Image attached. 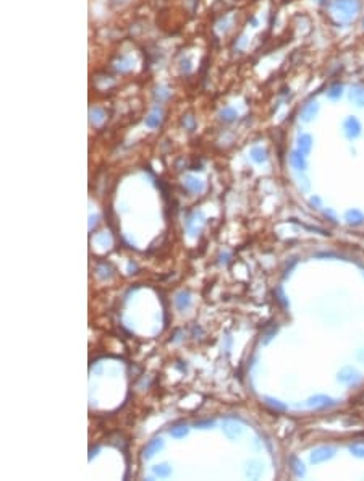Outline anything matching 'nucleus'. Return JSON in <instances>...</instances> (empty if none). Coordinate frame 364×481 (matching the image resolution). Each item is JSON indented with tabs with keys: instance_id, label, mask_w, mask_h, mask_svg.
<instances>
[{
	"instance_id": "nucleus-22",
	"label": "nucleus",
	"mask_w": 364,
	"mask_h": 481,
	"mask_svg": "<svg viewBox=\"0 0 364 481\" xmlns=\"http://www.w3.org/2000/svg\"><path fill=\"white\" fill-rule=\"evenodd\" d=\"M291 462H293V470H295V473H296L298 476L303 475V473H305V470H303V463H299L296 459H293Z\"/></svg>"
},
{
	"instance_id": "nucleus-11",
	"label": "nucleus",
	"mask_w": 364,
	"mask_h": 481,
	"mask_svg": "<svg viewBox=\"0 0 364 481\" xmlns=\"http://www.w3.org/2000/svg\"><path fill=\"white\" fill-rule=\"evenodd\" d=\"M153 473L159 478H168L172 475V467L168 463H159L153 467Z\"/></svg>"
},
{
	"instance_id": "nucleus-21",
	"label": "nucleus",
	"mask_w": 364,
	"mask_h": 481,
	"mask_svg": "<svg viewBox=\"0 0 364 481\" xmlns=\"http://www.w3.org/2000/svg\"><path fill=\"white\" fill-rule=\"evenodd\" d=\"M96 242L102 245V246H109L110 245V237L107 234H101L99 237H96Z\"/></svg>"
},
{
	"instance_id": "nucleus-20",
	"label": "nucleus",
	"mask_w": 364,
	"mask_h": 481,
	"mask_svg": "<svg viewBox=\"0 0 364 481\" xmlns=\"http://www.w3.org/2000/svg\"><path fill=\"white\" fill-rule=\"evenodd\" d=\"M216 421L214 420H204V421H196L194 423V428H199V430H207V428L214 426Z\"/></svg>"
},
{
	"instance_id": "nucleus-1",
	"label": "nucleus",
	"mask_w": 364,
	"mask_h": 481,
	"mask_svg": "<svg viewBox=\"0 0 364 481\" xmlns=\"http://www.w3.org/2000/svg\"><path fill=\"white\" fill-rule=\"evenodd\" d=\"M358 10L359 5L356 0H335L333 4V13L345 21H350L351 18L356 16Z\"/></svg>"
},
{
	"instance_id": "nucleus-14",
	"label": "nucleus",
	"mask_w": 364,
	"mask_h": 481,
	"mask_svg": "<svg viewBox=\"0 0 364 481\" xmlns=\"http://www.w3.org/2000/svg\"><path fill=\"white\" fill-rule=\"evenodd\" d=\"M291 164H293V167L295 168H298V171H305L306 168V162H305V159H303V153H293L291 154Z\"/></svg>"
},
{
	"instance_id": "nucleus-23",
	"label": "nucleus",
	"mask_w": 364,
	"mask_h": 481,
	"mask_svg": "<svg viewBox=\"0 0 364 481\" xmlns=\"http://www.w3.org/2000/svg\"><path fill=\"white\" fill-rule=\"evenodd\" d=\"M265 402H267L269 405H272V407H275V408H280V410L285 408V405L279 404V400H274V399H270V397H265Z\"/></svg>"
},
{
	"instance_id": "nucleus-4",
	"label": "nucleus",
	"mask_w": 364,
	"mask_h": 481,
	"mask_svg": "<svg viewBox=\"0 0 364 481\" xmlns=\"http://www.w3.org/2000/svg\"><path fill=\"white\" fill-rule=\"evenodd\" d=\"M343 128H345V133H346V136H348V138H356V136H359V133H361V125L354 117L346 119L343 122Z\"/></svg>"
},
{
	"instance_id": "nucleus-7",
	"label": "nucleus",
	"mask_w": 364,
	"mask_h": 481,
	"mask_svg": "<svg viewBox=\"0 0 364 481\" xmlns=\"http://www.w3.org/2000/svg\"><path fill=\"white\" fill-rule=\"evenodd\" d=\"M319 112V104L314 101V102H309L303 107V110H301V120L303 122H311Z\"/></svg>"
},
{
	"instance_id": "nucleus-19",
	"label": "nucleus",
	"mask_w": 364,
	"mask_h": 481,
	"mask_svg": "<svg viewBox=\"0 0 364 481\" xmlns=\"http://www.w3.org/2000/svg\"><path fill=\"white\" fill-rule=\"evenodd\" d=\"M236 117H238V114L235 109H232V107H227V109L220 112V119L224 122H233V120H236Z\"/></svg>"
},
{
	"instance_id": "nucleus-16",
	"label": "nucleus",
	"mask_w": 364,
	"mask_h": 481,
	"mask_svg": "<svg viewBox=\"0 0 364 481\" xmlns=\"http://www.w3.org/2000/svg\"><path fill=\"white\" fill-rule=\"evenodd\" d=\"M89 115H91V123L93 125H101L104 122V119H105L104 110L99 109V107H94V109H91Z\"/></svg>"
},
{
	"instance_id": "nucleus-17",
	"label": "nucleus",
	"mask_w": 364,
	"mask_h": 481,
	"mask_svg": "<svg viewBox=\"0 0 364 481\" xmlns=\"http://www.w3.org/2000/svg\"><path fill=\"white\" fill-rule=\"evenodd\" d=\"M342 94H343V86H342V84H333V86L327 91V97H328L330 101H339L340 97H342Z\"/></svg>"
},
{
	"instance_id": "nucleus-10",
	"label": "nucleus",
	"mask_w": 364,
	"mask_h": 481,
	"mask_svg": "<svg viewBox=\"0 0 364 481\" xmlns=\"http://www.w3.org/2000/svg\"><path fill=\"white\" fill-rule=\"evenodd\" d=\"M261 473H262V465L259 462H256V460L248 462V468H246V475L248 476L256 479V478L261 476Z\"/></svg>"
},
{
	"instance_id": "nucleus-15",
	"label": "nucleus",
	"mask_w": 364,
	"mask_h": 481,
	"mask_svg": "<svg viewBox=\"0 0 364 481\" xmlns=\"http://www.w3.org/2000/svg\"><path fill=\"white\" fill-rule=\"evenodd\" d=\"M311 146H313V139H311L309 135H301L298 138V148L301 153H309Z\"/></svg>"
},
{
	"instance_id": "nucleus-2",
	"label": "nucleus",
	"mask_w": 364,
	"mask_h": 481,
	"mask_svg": "<svg viewBox=\"0 0 364 481\" xmlns=\"http://www.w3.org/2000/svg\"><path fill=\"white\" fill-rule=\"evenodd\" d=\"M222 431L228 439H236L243 434V426L236 423L235 420H225L222 425Z\"/></svg>"
},
{
	"instance_id": "nucleus-9",
	"label": "nucleus",
	"mask_w": 364,
	"mask_h": 481,
	"mask_svg": "<svg viewBox=\"0 0 364 481\" xmlns=\"http://www.w3.org/2000/svg\"><path fill=\"white\" fill-rule=\"evenodd\" d=\"M162 112H161V109L159 107H156V109L149 114V117H146V127H149V128H157L159 125H161V120H162Z\"/></svg>"
},
{
	"instance_id": "nucleus-27",
	"label": "nucleus",
	"mask_w": 364,
	"mask_h": 481,
	"mask_svg": "<svg viewBox=\"0 0 364 481\" xmlns=\"http://www.w3.org/2000/svg\"><path fill=\"white\" fill-rule=\"evenodd\" d=\"M362 28H364V18H362Z\"/></svg>"
},
{
	"instance_id": "nucleus-6",
	"label": "nucleus",
	"mask_w": 364,
	"mask_h": 481,
	"mask_svg": "<svg viewBox=\"0 0 364 481\" xmlns=\"http://www.w3.org/2000/svg\"><path fill=\"white\" fill-rule=\"evenodd\" d=\"M175 306L178 308L180 311H185L191 306V293L188 290H183L180 292L178 295L175 297Z\"/></svg>"
},
{
	"instance_id": "nucleus-26",
	"label": "nucleus",
	"mask_w": 364,
	"mask_h": 481,
	"mask_svg": "<svg viewBox=\"0 0 364 481\" xmlns=\"http://www.w3.org/2000/svg\"><path fill=\"white\" fill-rule=\"evenodd\" d=\"M125 2H127V0H110V5L117 7V5H123Z\"/></svg>"
},
{
	"instance_id": "nucleus-3",
	"label": "nucleus",
	"mask_w": 364,
	"mask_h": 481,
	"mask_svg": "<svg viewBox=\"0 0 364 481\" xmlns=\"http://www.w3.org/2000/svg\"><path fill=\"white\" fill-rule=\"evenodd\" d=\"M164 447V439L162 438H154V439H150L147 444H146V447L143 449V457L144 459H150V457H154L156 454L161 450Z\"/></svg>"
},
{
	"instance_id": "nucleus-12",
	"label": "nucleus",
	"mask_w": 364,
	"mask_h": 481,
	"mask_svg": "<svg viewBox=\"0 0 364 481\" xmlns=\"http://www.w3.org/2000/svg\"><path fill=\"white\" fill-rule=\"evenodd\" d=\"M350 99H351L354 104H356L358 107H362V105H364V88H359V86L351 88Z\"/></svg>"
},
{
	"instance_id": "nucleus-8",
	"label": "nucleus",
	"mask_w": 364,
	"mask_h": 481,
	"mask_svg": "<svg viewBox=\"0 0 364 481\" xmlns=\"http://www.w3.org/2000/svg\"><path fill=\"white\" fill-rule=\"evenodd\" d=\"M333 456V449H330V447H321V449H316L314 452H313V456H311V460H313L314 463H317V462H322V460H325V459H330Z\"/></svg>"
},
{
	"instance_id": "nucleus-5",
	"label": "nucleus",
	"mask_w": 364,
	"mask_h": 481,
	"mask_svg": "<svg viewBox=\"0 0 364 481\" xmlns=\"http://www.w3.org/2000/svg\"><path fill=\"white\" fill-rule=\"evenodd\" d=\"M185 186L193 193H202L204 191V183L202 180H199L198 177L193 175H186L185 177Z\"/></svg>"
},
{
	"instance_id": "nucleus-25",
	"label": "nucleus",
	"mask_w": 364,
	"mask_h": 481,
	"mask_svg": "<svg viewBox=\"0 0 364 481\" xmlns=\"http://www.w3.org/2000/svg\"><path fill=\"white\" fill-rule=\"evenodd\" d=\"M183 125H186L190 130H193V127H194V122H193V119L191 117H186V119H183Z\"/></svg>"
},
{
	"instance_id": "nucleus-13",
	"label": "nucleus",
	"mask_w": 364,
	"mask_h": 481,
	"mask_svg": "<svg viewBox=\"0 0 364 481\" xmlns=\"http://www.w3.org/2000/svg\"><path fill=\"white\" fill-rule=\"evenodd\" d=\"M251 159L254 160V162H257V164H262V162H265V160H267V153H265L264 148L256 146V148L251 149Z\"/></svg>"
},
{
	"instance_id": "nucleus-24",
	"label": "nucleus",
	"mask_w": 364,
	"mask_h": 481,
	"mask_svg": "<svg viewBox=\"0 0 364 481\" xmlns=\"http://www.w3.org/2000/svg\"><path fill=\"white\" fill-rule=\"evenodd\" d=\"M180 64H181V70H185V71H190V70H191V62H190L188 59H183Z\"/></svg>"
},
{
	"instance_id": "nucleus-18",
	"label": "nucleus",
	"mask_w": 364,
	"mask_h": 481,
	"mask_svg": "<svg viewBox=\"0 0 364 481\" xmlns=\"http://www.w3.org/2000/svg\"><path fill=\"white\" fill-rule=\"evenodd\" d=\"M188 433H190V428L185 426V425L175 426V428H172V430H170V436H172V438H175V439H181V438H185V436L188 434Z\"/></svg>"
}]
</instances>
